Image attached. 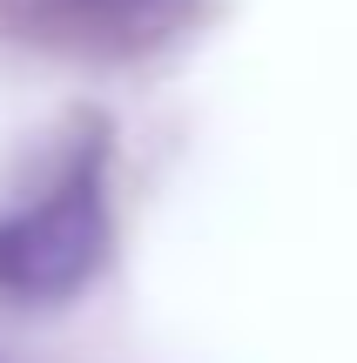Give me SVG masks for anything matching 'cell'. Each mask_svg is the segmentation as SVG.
<instances>
[{
	"label": "cell",
	"mask_w": 357,
	"mask_h": 363,
	"mask_svg": "<svg viewBox=\"0 0 357 363\" xmlns=\"http://www.w3.org/2000/svg\"><path fill=\"white\" fill-rule=\"evenodd\" d=\"M108 148L101 135L61 162V175L27 208L0 216V296L21 303H61L94 283L108 262Z\"/></svg>",
	"instance_id": "6da1fadb"
},
{
	"label": "cell",
	"mask_w": 357,
	"mask_h": 363,
	"mask_svg": "<svg viewBox=\"0 0 357 363\" xmlns=\"http://www.w3.org/2000/svg\"><path fill=\"white\" fill-rule=\"evenodd\" d=\"M40 27H54L61 40H88V48H148V40H169L189 21L196 0H27Z\"/></svg>",
	"instance_id": "7a4b0ae2"
}]
</instances>
